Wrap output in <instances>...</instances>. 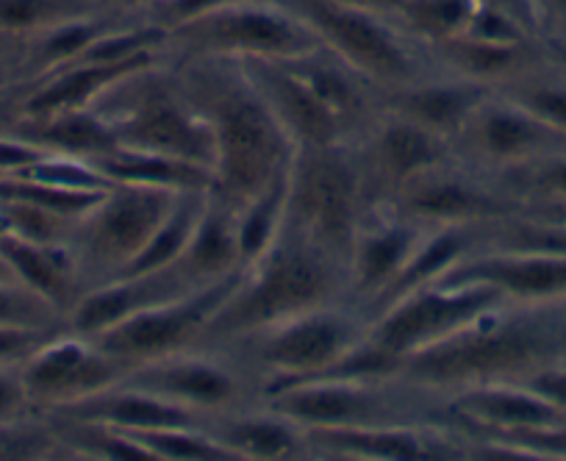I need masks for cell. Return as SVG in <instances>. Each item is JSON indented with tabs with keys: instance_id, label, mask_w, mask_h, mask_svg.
Returning a JSON list of instances; mask_svg holds the SVG:
<instances>
[{
	"instance_id": "obj_47",
	"label": "cell",
	"mask_w": 566,
	"mask_h": 461,
	"mask_svg": "<svg viewBox=\"0 0 566 461\" xmlns=\"http://www.w3.org/2000/svg\"><path fill=\"white\" fill-rule=\"evenodd\" d=\"M0 92H3V90H0Z\"/></svg>"
},
{
	"instance_id": "obj_42",
	"label": "cell",
	"mask_w": 566,
	"mask_h": 461,
	"mask_svg": "<svg viewBox=\"0 0 566 461\" xmlns=\"http://www.w3.org/2000/svg\"><path fill=\"white\" fill-rule=\"evenodd\" d=\"M20 59H23V42L0 34V67L14 70V73H18Z\"/></svg>"
},
{
	"instance_id": "obj_14",
	"label": "cell",
	"mask_w": 566,
	"mask_h": 461,
	"mask_svg": "<svg viewBox=\"0 0 566 461\" xmlns=\"http://www.w3.org/2000/svg\"><path fill=\"white\" fill-rule=\"evenodd\" d=\"M397 214L424 228L439 226H483L520 211V200L511 198L492 172L461 161L455 156L448 165L413 178L389 203Z\"/></svg>"
},
{
	"instance_id": "obj_21",
	"label": "cell",
	"mask_w": 566,
	"mask_h": 461,
	"mask_svg": "<svg viewBox=\"0 0 566 461\" xmlns=\"http://www.w3.org/2000/svg\"><path fill=\"white\" fill-rule=\"evenodd\" d=\"M433 67L444 75L472 81L486 90H509L516 81L527 78L549 62L547 40L500 42L475 34H459L439 45L428 48Z\"/></svg>"
},
{
	"instance_id": "obj_35",
	"label": "cell",
	"mask_w": 566,
	"mask_h": 461,
	"mask_svg": "<svg viewBox=\"0 0 566 461\" xmlns=\"http://www.w3.org/2000/svg\"><path fill=\"white\" fill-rule=\"evenodd\" d=\"M125 433L148 448L156 461H239L237 453L206 428H150Z\"/></svg>"
},
{
	"instance_id": "obj_8",
	"label": "cell",
	"mask_w": 566,
	"mask_h": 461,
	"mask_svg": "<svg viewBox=\"0 0 566 461\" xmlns=\"http://www.w3.org/2000/svg\"><path fill=\"white\" fill-rule=\"evenodd\" d=\"M319 40L286 0H237L167 31V56L228 62H290Z\"/></svg>"
},
{
	"instance_id": "obj_38",
	"label": "cell",
	"mask_w": 566,
	"mask_h": 461,
	"mask_svg": "<svg viewBox=\"0 0 566 461\" xmlns=\"http://www.w3.org/2000/svg\"><path fill=\"white\" fill-rule=\"evenodd\" d=\"M62 328H20V325H0V365H23L48 336Z\"/></svg>"
},
{
	"instance_id": "obj_12",
	"label": "cell",
	"mask_w": 566,
	"mask_h": 461,
	"mask_svg": "<svg viewBox=\"0 0 566 461\" xmlns=\"http://www.w3.org/2000/svg\"><path fill=\"white\" fill-rule=\"evenodd\" d=\"M125 381L198 411L206 420L259 406L261 387L253 373L226 345H195L181 354L139 365Z\"/></svg>"
},
{
	"instance_id": "obj_7",
	"label": "cell",
	"mask_w": 566,
	"mask_h": 461,
	"mask_svg": "<svg viewBox=\"0 0 566 461\" xmlns=\"http://www.w3.org/2000/svg\"><path fill=\"white\" fill-rule=\"evenodd\" d=\"M312 29L319 45L384 92L402 90L437 75L428 48L406 34L391 18L342 0H286Z\"/></svg>"
},
{
	"instance_id": "obj_25",
	"label": "cell",
	"mask_w": 566,
	"mask_h": 461,
	"mask_svg": "<svg viewBox=\"0 0 566 461\" xmlns=\"http://www.w3.org/2000/svg\"><path fill=\"white\" fill-rule=\"evenodd\" d=\"M0 256L7 259L20 284L53 303L64 319L84 295V281L70 245H42L0 228Z\"/></svg>"
},
{
	"instance_id": "obj_4",
	"label": "cell",
	"mask_w": 566,
	"mask_h": 461,
	"mask_svg": "<svg viewBox=\"0 0 566 461\" xmlns=\"http://www.w3.org/2000/svg\"><path fill=\"white\" fill-rule=\"evenodd\" d=\"M92 108L106 117L119 148L214 165V137L187 95L170 56L136 70L103 92ZM214 176V172H211Z\"/></svg>"
},
{
	"instance_id": "obj_1",
	"label": "cell",
	"mask_w": 566,
	"mask_h": 461,
	"mask_svg": "<svg viewBox=\"0 0 566 461\" xmlns=\"http://www.w3.org/2000/svg\"><path fill=\"white\" fill-rule=\"evenodd\" d=\"M566 359V303L503 301L397 365L395 378L437 406L486 384H522Z\"/></svg>"
},
{
	"instance_id": "obj_29",
	"label": "cell",
	"mask_w": 566,
	"mask_h": 461,
	"mask_svg": "<svg viewBox=\"0 0 566 461\" xmlns=\"http://www.w3.org/2000/svg\"><path fill=\"white\" fill-rule=\"evenodd\" d=\"M90 165L112 184H156V187L203 189V192H209L214 184L209 167L128 148L108 150V154L92 159Z\"/></svg>"
},
{
	"instance_id": "obj_16",
	"label": "cell",
	"mask_w": 566,
	"mask_h": 461,
	"mask_svg": "<svg viewBox=\"0 0 566 461\" xmlns=\"http://www.w3.org/2000/svg\"><path fill=\"white\" fill-rule=\"evenodd\" d=\"M29 398L40 415L62 409L92 398L108 387L125 381L128 367L103 348H97L90 336L73 334L70 328L48 336L40 348L20 365Z\"/></svg>"
},
{
	"instance_id": "obj_17",
	"label": "cell",
	"mask_w": 566,
	"mask_h": 461,
	"mask_svg": "<svg viewBox=\"0 0 566 461\" xmlns=\"http://www.w3.org/2000/svg\"><path fill=\"white\" fill-rule=\"evenodd\" d=\"M560 148H566L564 134L500 92H492L475 108L453 139V150L461 161H470L492 176Z\"/></svg>"
},
{
	"instance_id": "obj_10",
	"label": "cell",
	"mask_w": 566,
	"mask_h": 461,
	"mask_svg": "<svg viewBox=\"0 0 566 461\" xmlns=\"http://www.w3.org/2000/svg\"><path fill=\"white\" fill-rule=\"evenodd\" d=\"M261 409L295 422L303 431L314 428L380 426V422L431 420V406L395 376H319L266 389Z\"/></svg>"
},
{
	"instance_id": "obj_2",
	"label": "cell",
	"mask_w": 566,
	"mask_h": 461,
	"mask_svg": "<svg viewBox=\"0 0 566 461\" xmlns=\"http://www.w3.org/2000/svg\"><path fill=\"white\" fill-rule=\"evenodd\" d=\"M172 64L214 137L209 195L239 214L290 170L295 145L239 62L172 59Z\"/></svg>"
},
{
	"instance_id": "obj_15",
	"label": "cell",
	"mask_w": 566,
	"mask_h": 461,
	"mask_svg": "<svg viewBox=\"0 0 566 461\" xmlns=\"http://www.w3.org/2000/svg\"><path fill=\"white\" fill-rule=\"evenodd\" d=\"M353 148L367 184L369 206L389 203L413 178L455 159L450 139L380 106Z\"/></svg>"
},
{
	"instance_id": "obj_24",
	"label": "cell",
	"mask_w": 566,
	"mask_h": 461,
	"mask_svg": "<svg viewBox=\"0 0 566 461\" xmlns=\"http://www.w3.org/2000/svg\"><path fill=\"white\" fill-rule=\"evenodd\" d=\"M489 95H492V90H486V86L437 73L411 86H402V90L384 92V95H378V106L386 112L402 114L417 126L453 143Z\"/></svg>"
},
{
	"instance_id": "obj_33",
	"label": "cell",
	"mask_w": 566,
	"mask_h": 461,
	"mask_svg": "<svg viewBox=\"0 0 566 461\" xmlns=\"http://www.w3.org/2000/svg\"><path fill=\"white\" fill-rule=\"evenodd\" d=\"M494 181L522 203L566 200V148L494 172Z\"/></svg>"
},
{
	"instance_id": "obj_44",
	"label": "cell",
	"mask_w": 566,
	"mask_h": 461,
	"mask_svg": "<svg viewBox=\"0 0 566 461\" xmlns=\"http://www.w3.org/2000/svg\"><path fill=\"white\" fill-rule=\"evenodd\" d=\"M549 45V53H553L555 62L560 64V67L566 70V40H558V36H553V40H547Z\"/></svg>"
},
{
	"instance_id": "obj_9",
	"label": "cell",
	"mask_w": 566,
	"mask_h": 461,
	"mask_svg": "<svg viewBox=\"0 0 566 461\" xmlns=\"http://www.w3.org/2000/svg\"><path fill=\"white\" fill-rule=\"evenodd\" d=\"M187 192L156 184H112L101 203L75 222L70 240L84 292L119 279L154 242Z\"/></svg>"
},
{
	"instance_id": "obj_5",
	"label": "cell",
	"mask_w": 566,
	"mask_h": 461,
	"mask_svg": "<svg viewBox=\"0 0 566 461\" xmlns=\"http://www.w3.org/2000/svg\"><path fill=\"white\" fill-rule=\"evenodd\" d=\"M364 334L367 317L347 297L283 319L272 328L231 342L226 348L242 359V365L259 381L261 392H266L283 384L334 373L361 345Z\"/></svg>"
},
{
	"instance_id": "obj_22",
	"label": "cell",
	"mask_w": 566,
	"mask_h": 461,
	"mask_svg": "<svg viewBox=\"0 0 566 461\" xmlns=\"http://www.w3.org/2000/svg\"><path fill=\"white\" fill-rule=\"evenodd\" d=\"M45 417L73 422H97V426L117 428V431H150V428H206L209 420L181 404L161 398V395L142 389L136 384L119 381L92 398L62 406Z\"/></svg>"
},
{
	"instance_id": "obj_45",
	"label": "cell",
	"mask_w": 566,
	"mask_h": 461,
	"mask_svg": "<svg viewBox=\"0 0 566 461\" xmlns=\"http://www.w3.org/2000/svg\"><path fill=\"white\" fill-rule=\"evenodd\" d=\"M0 281H18V279H14L12 268H9L7 259H3V256H0Z\"/></svg>"
},
{
	"instance_id": "obj_37",
	"label": "cell",
	"mask_w": 566,
	"mask_h": 461,
	"mask_svg": "<svg viewBox=\"0 0 566 461\" xmlns=\"http://www.w3.org/2000/svg\"><path fill=\"white\" fill-rule=\"evenodd\" d=\"M34 415H40V411L31 404L20 365H0V426Z\"/></svg>"
},
{
	"instance_id": "obj_18",
	"label": "cell",
	"mask_w": 566,
	"mask_h": 461,
	"mask_svg": "<svg viewBox=\"0 0 566 461\" xmlns=\"http://www.w3.org/2000/svg\"><path fill=\"white\" fill-rule=\"evenodd\" d=\"M424 231L428 228L397 214L389 206H369L347 259L350 301L361 308L364 317H369V312L400 279Z\"/></svg>"
},
{
	"instance_id": "obj_31",
	"label": "cell",
	"mask_w": 566,
	"mask_h": 461,
	"mask_svg": "<svg viewBox=\"0 0 566 461\" xmlns=\"http://www.w3.org/2000/svg\"><path fill=\"white\" fill-rule=\"evenodd\" d=\"M286 189H290V170L237 214L239 251H242L244 268L259 262L281 234L283 220H286Z\"/></svg>"
},
{
	"instance_id": "obj_46",
	"label": "cell",
	"mask_w": 566,
	"mask_h": 461,
	"mask_svg": "<svg viewBox=\"0 0 566 461\" xmlns=\"http://www.w3.org/2000/svg\"><path fill=\"white\" fill-rule=\"evenodd\" d=\"M549 40H553V36H549ZM558 40H566V34H558Z\"/></svg>"
},
{
	"instance_id": "obj_34",
	"label": "cell",
	"mask_w": 566,
	"mask_h": 461,
	"mask_svg": "<svg viewBox=\"0 0 566 461\" xmlns=\"http://www.w3.org/2000/svg\"><path fill=\"white\" fill-rule=\"evenodd\" d=\"M500 95L525 106L527 112L536 114L538 121H544L549 128L566 137V70L555 62L553 53L542 70L516 81L509 90H500Z\"/></svg>"
},
{
	"instance_id": "obj_32",
	"label": "cell",
	"mask_w": 566,
	"mask_h": 461,
	"mask_svg": "<svg viewBox=\"0 0 566 461\" xmlns=\"http://www.w3.org/2000/svg\"><path fill=\"white\" fill-rule=\"evenodd\" d=\"M92 12H103L97 0H0V34L25 48L34 36Z\"/></svg>"
},
{
	"instance_id": "obj_30",
	"label": "cell",
	"mask_w": 566,
	"mask_h": 461,
	"mask_svg": "<svg viewBox=\"0 0 566 461\" xmlns=\"http://www.w3.org/2000/svg\"><path fill=\"white\" fill-rule=\"evenodd\" d=\"M475 0H406L395 14V23L419 45L433 48L464 34L475 14Z\"/></svg>"
},
{
	"instance_id": "obj_27",
	"label": "cell",
	"mask_w": 566,
	"mask_h": 461,
	"mask_svg": "<svg viewBox=\"0 0 566 461\" xmlns=\"http://www.w3.org/2000/svg\"><path fill=\"white\" fill-rule=\"evenodd\" d=\"M206 431L220 439L226 448H231L237 459L290 461L312 455L303 428L261 409V406L217 417L206 426Z\"/></svg>"
},
{
	"instance_id": "obj_41",
	"label": "cell",
	"mask_w": 566,
	"mask_h": 461,
	"mask_svg": "<svg viewBox=\"0 0 566 461\" xmlns=\"http://www.w3.org/2000/svg\"><path fill=\"white\" fill-rule=\"evenodd\" d=\"M161 0H97L103 12L125 14V18H145L148 9H154Z\"/></svg>"
},
{
	"instance_id": "obj_3",
	"label": "cell",
	"mask_w": 566,
	"mask_h": 461,
	"mask_svg": "<svg viewBox=\"0 0 566 461\" xmlns=\"http://www.w3.org/2000/svg\"><path fill=\"white\" fill-rule=\"evenodd\" d=\"M347 297V264L283 226L270 251L244 268L239 284L206 325L200 345H231L283 319Z\"/></svg>"
},
{
	"instance_id": "obj_28",
	"label": "cell",
	"mask_w": 566,
	"mask_h": 461,
	"mask_svg": "<svg viewBox=\"0 0 566 461\" xmlns=\"http://www.w3.org/2000/svg\"><path fill=\"white\" fill-rule=\"evenodd\" d=\"M12 132L45 150L48 156H67L81 161H92L119 148L106 117L92 106L48 114V117H18Z\"/></svg>"
},
{
	"instance_id": "obj_26",
	"label": "cell",
	"mask_w": 566,
	"mask_h": 461,
	"mask_svg": "<svg viewBox=\"0 0 566 461\" xmlns=\"http://www.w3.org/2000/svg\"><path fill=\"white\" fill-rule=\"evenodd\" d=\"M172 268L192 290H203V286L220 284L231 275L242 273L244 264L242 251H239L237 214L217 203L211 195H206L192 240Z\"/></svg>"
},
{
	"instance_id": "obj_23",
	"label": "cell",
	"mask_w": 566,
	"mask_h": 461,
	"mask_svg": "<svg viewBox=\"0 0 566 461\" xmlns=\"http://www.w3.org/2000/svg\"><path fill=\"white\" fill-rule=\"evenodd\" d=\"M187 292L195 290L178 275L176 268L142 275H119V279L106 281V284L90 286L78 297V303L67 314V328L81 336H95L101 331L112 328L119 319L142 312V308L187 295Z\"/></svg>"
},
{
	"instance_id": "obj_36",
	"label": "cell",
	"mask_w": 566,
	"mask_h": 461,
	"mask_svg": "<svg viewBox=\"0 0 566 461\" xmlns=\"http://www.w3.org/2000/svg\"><path fill=\"white\" fill-rule=\"evenodd\" d=\"M0 325L20 328H67V319L53 303L20 281H0Z\"/></svg>"
},
{
	"instance_id": "obj_40",
	"label": "cell",
	"mask_w": 566,
	"mask_h": 461,
	"mask_svg": "<svg viewBox=\"0 0 566 461\" xmlns=\"http://www.w3.org/2000/svg\"><path fill=\"white\" fill-rule=\"evenodd\" d=\"M522 384H525V387H531L533 392L542 395V398H547L549 404L558 406V409L566 415V359L555 362V365L533 373V376L525 378Z\"/></svg>"
},
{
	"instance_id": "obj_19",
	"label": "cell",
	"mask_w": 566,
	"mask_h": 461,
	"mask_svg": "<svg viewBox=\"0 0 566 461\" xmlns=\"http://www.w3.org/2000/svg\"><path fill=\"white\" fill-rule=\"evenodd\" d=\"M439 281L492 286L514 303H566V251L478 248Z\"/></svg>"
},
{
	"instance_id": "obj_11",
	"label": "cell",
	"mask_w": 566,
	"mask_h": 461,
	"mask_svg": "<svg viewBox=\"0 0 566 461\" xmlns=\"http://www.w3.org/2000/svg\"><path fill=\"white\" fill-rule=\"evenodd\" d=\"M509 301L497 290L483 284H422L395 297L367 323L364 342L384 359L400 365L408 354L422 350L464 328L483 312ZM397 373V370H395Z\"/></svg>"
},
{
	"instance_id": "obj_39",
	"label": "cell",
	"mask_w": 566,
	"mask_h": 461,
	"mask_svg": "<svg viewBox=\"0 0 566 461\" xmlns=\"http://www.w3.org/2000/svg\"><path fill=\"white\" fill-rule=\"evenodd\" d=\"M475 3L494 9V12L509 14V18L516 20L522 29L547 40V20H544L542 3H538V0H475Z\"/></svg>"
},
{
	"instance_id": "obj_20",
	"label": "cell",
	"mask_w": 566,
	"mask_h": 461,
	"mask_svg": "<svg viewBox=\"0 0 566 461\" xmlns=\"http://www.w3.org/2000/svg\"><path fill=\"white\" fill-rule=\"evenodd\" d=\"M255 90L270 103L272 114L290 134L295 150L328 148V145L353 143V134L345 123L325 106L323 97L308 86L290 62H239Z\"/></svg>"
},
{
	"instance_id": "obj_43",
	"label": "cell",
	"mask_w": 566,
	"mask_h": 461,
	"mask_svg": "<svg viewBox=\"0 0 566 461\" xmlns=\"http://www.w3.org/2000/svg\"><path fill=\"white\" fill-rule=\"evenodd\" d=\"M342 3H350V7H361V9H369V12H378V14H386V18L395 20L397 9L406 3V0H342Z\"/></svg>"
},
{
	"instance_id": "obj_6",
	"label": "cell",
	"mask_w": 566,
	"mask_h": 461,
	"mask_svg": "<svg viewBox=\"0 0 566 461\" xmlns=\"http://www.w3.org/2000/svg\"><path fill=\"white\" fill-rule=\"evenodd\" d=\"M367 211V184L353 143L295 150L283 226L347 264Z\"/></svg>"
},
{
	"instance_id": "obj_13",
	"label": "cell",
	"mask_w": 566,
	"mask_h": 461,
	"mask_svg": "<svg viewBox=\"0 0 566 461\" xmlns=\"http://www.w3.org/2000/svg\"><path fill=\"white\" fill-rule=\"evenodd\" d=\"M242 273L231 275L220 284L203 286V290L187 292V295L142 308V312L119 319L112 328L101 331L90 339L95 342L97 348L123 362L128 373L139 365H148V362H159L165 356L195 348V345L203 342L206 325L214 317L217 308L222 306V301L231 295Z\"/></svg>"
}]
</instances>
